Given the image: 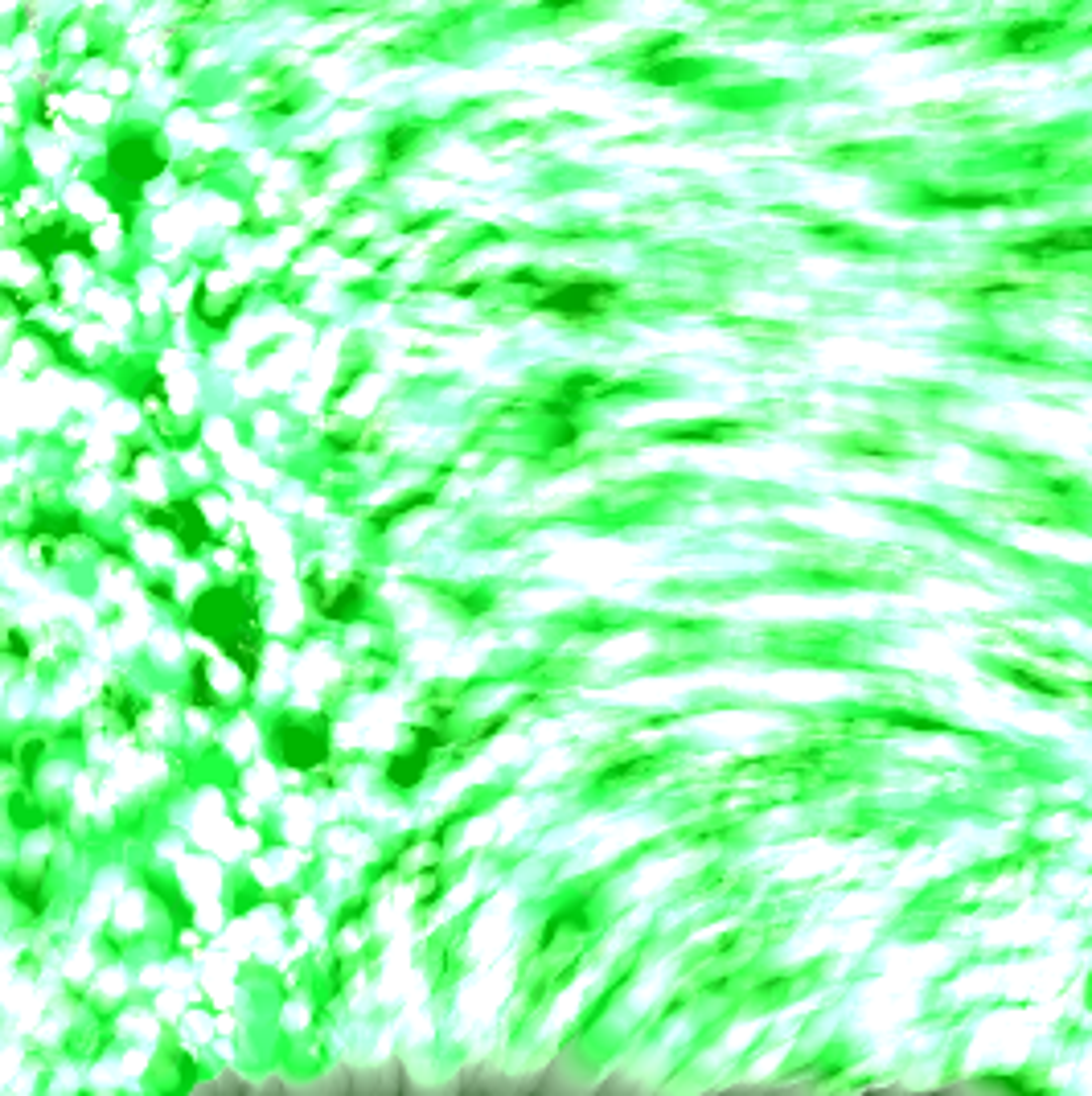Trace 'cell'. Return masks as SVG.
<instances>
[{"label": "cell", "instance_id": "1", "mask_svg": "<svg viewBox=\"0 0 1092 1096\" xmlns=\"http://www.w3.org/2000/svg\"><path fill=\"white\" fill-rule=\"evenodd\" d=\"M190 621L222 645V653L230 661H238V669L247 678H255V653H259V633H255V604L234 591V587H210L194 599Z\"/></svg>", "mask_w": 1092, "mask_h": 1096}, {"label": "cell", "instance_id": "2", "mask_svg": "<svg viewBox=\"0 0 1092 1096\" xmlns=\"http://www.w3.org/2000/svg\"><path fill=\"white\" fill-rule=\"evenodd\" d=\"M160 169H165V152H160L156 136L140 132V128H124L119 136H111V144H107L99 190L128 214V206L140 198V190L148 186L152 177H160Z\"/></svg>", "mask_w": 1092, "mask_h": 1096}, {"label": "cell", "instance_id": "3", "mask_svg": "<svg viewBox=\"0 0 1092 1096\" xmlns=\"http://www.w3.org/2000/svg\"><path fill=\"white\" fill-rule=\"evenodd\" d=\"M613 296H617V284H609V280H567V284L546 288L534 300V309L567 317V321H583V317H599Z\"/></svg>", "mask_w": 1092, "mask_h": 1096}, {"label": "cell", "instance_id": "4", "mask_svg": "<svg viewBox=\"0 0 1092 1096\" xmlns=\"http://www.w3.org/2000/svg\"><path fill=\"white\" fill-rule=\"evenodd\" d=\"M271 748H276V756L288 768H300V772H309V768H317V764L329 760V736H325L317 723H292V719H284L271 731Z\"/></svg>", "mask_w": 1092, "mask_h": 1096}, {"label": "cell", "instance_id": "5", "mask_svg": "<svg viewBox=\"0 0 1092 1096\" xmlns=\"http://www.w3.org/2000/svg\"><path fill=\"white\" fill-rule=\"evenodd\" d=\"M1022 259H1064V255H1092V226H1060L1035 238H1022L1010 247Z\"/></svg>", "mask_w": 1092, "mask_h": 1096}, {"label": "cell", "instance_id": "6", "mask_svg": "<svg viewBox=\"0 0 1092 1096\" xmlns=\"http://www.w3.org/2000/svg\"><path fill=\"white\" fill-rule=\"evenodd\" d=\"M148 522L173 530L181 542H186V551H194V555L202 551V546H214V542H218V538L210 534V526H206V518H202V510H198L194 498L173 502L169 510H148Z\"/></svg>", "mask_w": 1092, "mask_h": 1096}, {"label": "cell", "instance_id": "7", "mask_svg": "<svg viewBox=\"0 0 1092 1096\" xmlns=\"http://www.w3.org/2000/svg\"><path fill=\"white\" fill-rule=\"evenodd\" d=\"M25 251L41 263V267H49L58 255H67V251H83V255H91V242H87V234L83 230H71L67 222H53V226H41V230H33V234H25Z\"/></svg>", "mask_w": 1092, "mask_h": 1096}, {"label": "cell", "instance_id": "8", "mask_svg": "<svg viewBox=\"0 0 1092 1096\" xmlns=\"http://www.w3.org/2000/svg\"><path fill=\"white\" fill-rule=\"evenodd\" d=\"M1060 33H1064V25H1060V21H1048V17H1040V21H1018V25H1006V29H1002L998 49H1002V53H1035V49L1052 45Z\"/></svg>", "mask_w": 1092, "mask_h": 1096}, {"label": "cell", "instance_id": "9", "mask_svg": "<svg viewBox=\"0 0 1092 1096\" xmlns=\"http://www.w3.org/2000/svg\"><path fill=\"white\" fill-rule=\"evenodd\" d=\"M366 604H370V595H366V583L361 579H349V583H341L333 595H317V613L325 617V621H333V625H349V621H357L361 613H366Z\"/></svg>", "mask_w": 1092, "mask_h": 1096}, {"label": "cell", "instance_id": "10", "mask_svg": "<svg viewBox=\"0 0 1092 1096\" xmlns=\"http://www.w3.org/2000/svg\"><path fill=\"white\" fill-rule=\"evenodd\" d=\"M428 764H432V748H423V744L411 740V748H403V752H395V756L387 760V780L407 793V788L423 784V776H428Z\"/></svg>", "mask_w": 1092, "mask_h": 1096}, {"label": "cell", "instance_id": "11", "mask_svg": "<svg viewBox=\"0 0 1092 1096\" xmlns=\"http://www.w3.org/2000/svg\"><path fill=\"white\" fill-rule=\"evenodd\" d=\"M9 895L29 911V916H37V911H45L49 907V891H45V883L37 879V875H25V871H13L9 879Z\"/></svg>", "mask_w": 1092, "mask_h": 1096}, {"label": "cell", "instance_id": "12", "mask_svg": "<svg viewBox=\"0 0 1092 1096\" xmlns=\"http://www.w3.org/2000/svg\"><path fill=\"white\" fill-rule=\"evenodd\" d=\"M698 75H702V67L690 63V58H670V63H649V67H645V79H649V83H661V87L690 83V79H698Z\"/></svg>", "mask_w": 1092, "mask_h": 1096}, {"label": "cell", "instance_id": "13", "mask_svg": "<svg viewBox=\"0 0 1092 1096\" xmlns=\"http://www.w3.org/2000/svg\"><path fill=\"white\" fill-rule=\"evenodd\" d=\"M419 132H423V128H415V124L391 128V132H387V144H383V160H387V165H399V160L411 152V144L419 140Z\"/></svg>", "mask_w": 1092, "mask_h": 1096}, {"label": "cell", "instance_id": "14", "mask_svg": "<svg viewBox=\"0 0 1092 1096\" xmlns=\"http://www.w3.org/2000/svg\"><path fill=\"white\" fill-rule=\"evenodd\" d=\"M937 206H953V210H990V206H1006L1002 194H937Z\"/></svg>", "mask_w": 1092, "mask_h": 1096}, {"label": "cell", "instance_id": "15", "mask_svg": "<svg viewBox=\"0 0 1092 1096\" xmlns=\"http://www.w3.org/2000/svg\"><path fill=\"white\" fill-rule=\"evenodd\" d=\"M432 502V494H411V498H399L395 506H387V510H378L374 518H370V526L374 530H383V526H391V522H399L403 514H411V510H419V506H428Z\"/></svg>", "mask_w": 1092, "mask_h": 1096}, {"label": "cell", "instance_id": "16", "mask_svg": "<svg viewBox=\"0 0 1092 1096\" xmlns=\"http://www.w3.org/2000/svg\"><path fill=\"white\" fill-rule=\"evenodd\" d=\"M1088 994H1092V978H1088Z\"/></svg>", "mask_w": 1092, "mask_h": 1096}]
</instances>
